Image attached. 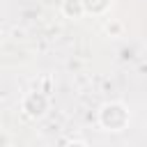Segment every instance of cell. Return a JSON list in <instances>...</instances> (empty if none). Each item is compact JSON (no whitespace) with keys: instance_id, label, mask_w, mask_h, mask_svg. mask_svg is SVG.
<instances>
[{"instance_id":"obj_1","label":"cell","mask_w":147,"mask_h":147,"mask_svg":"<svg viewBox=\"0 0 147 147\" xmlns=\"http://www.w3.org/2000/svg\"><path fill=\"white\" fill-rule=\"evenodd\" d=\"M99 124L106 131H122L129 124V110L122 101H110L99 110Z\"/></svg>"},{"instance_id":"obj_4","label":"cell","mask_w":147,"mask_h":147,"mask_svg":"<svg viewBox=\"0 0 147 147\" xmlns=\"http://www.w3.org/2000/svg\"><path fill=\"white\" fill-rule=\"evenodd\" d=\"M85 14H103L110 7V0H80Z\"/></svg>"},{"instance_id":"obj_2","label":"cell","mask_w":147,"mask_h":147,"mask_svg":"<svg viewBox=\"0 0 147 147\" xmlns=\"http://www.w3.org/2000/svg\"><path fill=\"white\" fill-rule=\"evenodd\" d=\"M23 110H25V115L28 117H32V119H39V117H44L46 115V110H48V96L44 94V92H28L25 96H23Z\"/></svg>"},{"instance_id":"obj_5","label":"cell","mask_w":147,"mask_h":147,"mask_svg":"<svg viewBox=\"0 0 147 147\" xmlns=\"http://www.w3.org/2000/svg\"><path fill=\"white\" fill-rule=\"evenodd\" d=\"M103 30L110 34V37H122V23L119 21H115V18H110V21H106V25H103Z\"/></svg>"},{"instance_id":"obj_3","label":"cell","mask_w":147,"mask_h":147,"mask_svg":"<svg viewBox=\"0 0 147 147\" xmlns=\"http://www.w3.org/2000/svg\"><path fill=\"white\" fill-rule=\"evenodd\" d=\"M62 14L67 18H80V16H85L80 0H62Z\"/></svg>"},{"instance_id":"obj_6","label":"cell","mask_w":147,"mask_h":147,"mask_svg":"<svg viewBox=\"0 0 147 147\" xmlns=\"http://www.w3.org/2000/svg\"><path fill=\"white\" fill-rule=\"evenodd\" d=\"M64 147H87V145H85L83 140H71V142H67Z\"/></svg>"}]
</instances>
